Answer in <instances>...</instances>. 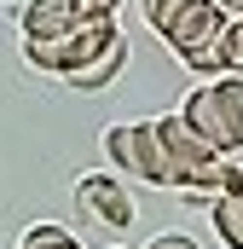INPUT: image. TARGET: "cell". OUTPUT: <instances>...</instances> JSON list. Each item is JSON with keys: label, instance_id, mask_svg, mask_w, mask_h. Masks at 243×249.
Segmentation results:
<instances>
[{"label": "cell", "instance_id": "obj_14", "mask_svg": "<svg viewBox=\"0 0 243 249\" xmlns=\"http://www.w3.org/2000/svg\"><path fill=\"white\" fill-rule=\"evenodd\" d=\"M214 6H220L226 18H243V0H214Z\"/></svg>", "mask_w": 243, "mask_h": 249}, {"label": "cell", "instance_id": "obj_12", "mask_svg": "<svg viewBox=\"0 0 243 249\" xmlns=\"http://www.w3.org/2000/svg\"><path fill=\"white\" fill-rule=\"evenodd\" d=\"M145 249H203L197 238H185V232H162V238H151Z\"/></svg>", "mask_w": 243, "mask_h": 249}, {"label": "cell", "instance_id": "obj_3", "mask_svg": "<svg viewBox=\"0 0 243 249\" xmlns=\"http://www.w3.org/2000/svg\"><path fill=\"white\" fill-rule=\"evenodd\" d=\"M156 133H162V151H168V168H174V186H185L191 174H203V168H214V162H226L197 127L185 122L180 110H168V116H156Z\"/></svg>", "mask_w": 243, "mask_h": 249}, {"label": "cell", "instance_id": "obj_10", "mask_svg": "<svg viewBox=\"0 0 243 249\" xmlns=\"http://www.w3.org/2000/svg\"><path fill=\"white\" fill-rule=\"evenodd\" d=\"M139 6H145V23H151V29L162 35V29H168V23L180 18V12L191 6V0H139Z\"/></svg>", "mask_w": 243, "mask_h": 249}, {"label": "cell", "instance_id": "obj_2", "mask_svg": "<svg viewBox=\"0 0 243 249\" xmlns=\"http://www.w3.org/2000/svg\"><path fill=\"white\" fill-rule=\"evenodd\" d=\"M104 157H110L116 174H133L139 186H174L156 122H110L104 127Z\"/></svg>", "mask_w": 243, "mask_h": 249}, {"label": "cell", "instance_id": "obj_9", "mask_svg": "<svg viewBox=\"0 0 243 249\" xmlns=\"http://www.w3.org/2000/svg\"><path fill=\"white\" fill-rule=\"evenodd\" d=\"M23 58L35 64V70H52V75L69 70V64H64V41H23Z\"/></svg>", "mask_w": 243, "mask_h": 249}, {"label": "cell", "instance_id": "obj_6", "mask_svg": "<svg viewBox=\"0 0 243 249\" xmlns=\"http://www.w3.org/2000/svg\"><path fill=\"white\" fill-rule=\"evenodd\" d=\"M116 41H122V29L110 23V18H81V23L64 35V64H69V70H64V81H69V75H81V70H93V64L104 58Z\"/></svg>", "mask_w": 243, "mask_h": 249}, {"label": "cell", "instance_id": "obj_7", "mask_svg": "<svg viewBox=\"0 0 243 249\" xmlns=\"http://www.w3.org/2000/svg\"><path fill=\"white\" fill-rule=\"evenodd\" d=\"M208 220H214V232H220L226 249H243V186L220 191V197L208 203Z\"/></svg>", "mask_w": 243, "mask_h": 249}, {"label": "cell", "instance_id": "obj_4", "mask_svg": "<svg viewBox=\"0 0 243 249\" xmlns=\"http://www.w3.org/2000/svg\"><path fill=\"white\" fill-rule=\"evenodd\" d=\"M75 209H81L87 220L110 226V232H122V226L139 220V214H133V197L122 186V174H81V180H75Z\"/></svg>", "mask_w": 243, "mask_h": 249}, {"label": "cell", "instance_id": "obj_1", "mask_svg": "<svg viewBox=\"0 0 243 249\" xmlns=\"http://www.w3.org/2000/svg\"><path fill=\"white\" fill-rule=\"evenodd\" d=\"M180 116L220 157H232V151H243V75H220V81H203V87H191L180 105Z\"/></svg>", "mask_w": 243, "mask_h": 249}, {"label": "cell", "instance_id": "obj_11", "mask_svg": "<svg viewBox=\"0 0 243 249\" xmlns=\"http://www.w3.org/2000/svg\"><path fill=\"white\" fill-rule=\"evenodd\" d=\"M226 47H232V75H243V18L226 23Z\"/></svg>", "mask_w": 243, "mask_h": 249}, {"label": "cell", "instance_id": "obj_5", "mask_svg": "<svg viewBox=\"0 0 243 249\" xmlns=\"http://www.w3.org/2000/svg\"><path fill=\"white\" fill-rule=\"evenodd\" d=\"M226 23H232V18H226V12H220L214 0H191V6H185L180 18H174V23L162 29V41H168V47H174V53L185 58V53L208 47L214 35H226Z\"/></svg>", "mask_w": 243, "mask_h": 249}, {"label": "cell", "instance_id": "obj_13", "mask_svg": "<svg viewBox=\"0 0 243 249\" xmlns=\"http://www.w3.org/2000/svg\"><path fill=\"white\" fill-rule=\"evenodd\" d=\"M110 6H116V0H75L81 18H110Z\"/></svg>", "mask_w": 243, "mask_h": 249}, {"label": "cell", "instance_id": "obj_8", "mask_svg": "<svg viewBox=\"0 0 243 249\" xmlns=\"http://www.w3.org/2000/svg\"><path fill=\"white\" fill-rule=\"evenodd\" d=\"M17 249H81L64 226H52V220H41V226H29L23 238H17Z\"/></svg>", "mask_w": 243, "mask_h": 249}]
</instances>
